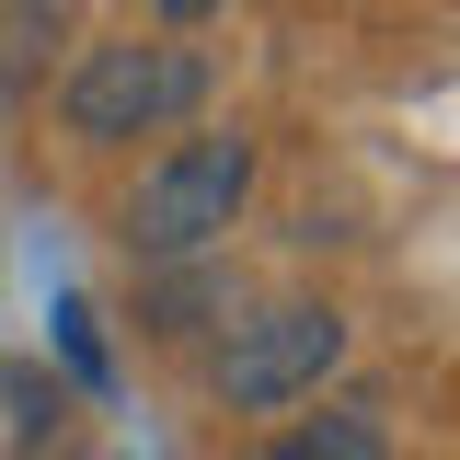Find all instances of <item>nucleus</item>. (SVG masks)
I'll return each instance as SVG.
<instances>
[{"mask_svg":"<svg viewBox=\"0 0 460 460\" xmlns=\"http://www.w3.org/2000/svg\"><path fill=\"white\" fill-rule=\"evenodd\" d=\"M208 104V58L184 35H127V47H81L69 81H58V127L93 138V150H127V138H162Z\"/></svg>","mask_w":460,"mask_h":460,"instance_id":"nucleus-1","label":"nucleus"},{"mask_svg":"<svg viewBox=\"0 0 460 460\" xmlns=\"http://www.w3.org/2000/svg\"><path fill=\"white\" fill-rule=\"evenodd\" d=\"M242 196H253V138H242V127H196V138H172L162 162L138 172V196H127V253H138V265H184V253H208V242L242 219Z\"/></svg>","mask_w":460,"mask_h":460,"instance_id":"nucleus-2","label":"nucleus"},{"mask_svg":"<svg viewBox=\"0 0 460 460\" xmlns=\"http://www.w3.org/2000/svg\"><path fill=\"white\" fill-rule=\"evenodd\" d=\"M334 368H345V311L334 299H265L253 323H230L208 380H219L230 414H299Z\"/></svg>","mask_w":460,"mask_h":460,"instance_id":"nucleus-3","label":"nucleus"},{"mask_svg":"<svg viewBox=\"0 0 460 460\" xmlns=\"http://www.w3.org/2000/svg\"><path fill=\"white\" fill-rule=\"evenodd\" d=\"M265 460H392V438H380V414L334 402V414H299V426H277V438H265Z\"/></svg>","mask_w":460,"mask_h":460,"instance_id":"nucleus-4","label":"nucleus"},{"mask_svg":"<svg viewBox=\"0 0 460 460\" xmlns=\"http://www.w3.org/2000/svg\"><path fill=\"white\" fill-rule=\"evenodd\" d=\"M58 23H69V0H12L0 12V69H35V47H47Z\"/></svg>","mask_w":460,"mask_h":460,"instance_id":"nucleus-5","label":"nucleus"},{"mask_svg":"<svg viewBox=\"0 0 460 460\" xmlns=\"http://www.w3.org/2000/svg\"><path fill=\"white\" fill-rule=\"evenodd\" d=\"M162 23H208V12H230V0H150Z\"/></svg>","mask_w":460,"mask_h":460,"instance_id":"nucleus-6","label":"nucleus"}]
</instances>
